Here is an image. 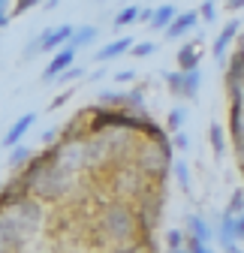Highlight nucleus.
Instances as JSON below:
<instances>
[{
  "mask_svg": "<svg viewBox=\"0 0 244 253\" xmlns=\"http://www.w3.org/2000/svg\"><path fill=\"white\" fill-rule=\"evenodd\" d=\"M100 232L109 244H118V247H127L139 238V217L133 211V205L127 199H112L106 202L103 214H100Z\"/></svg>",
  "mask_w": 244,
  "mask_h": 253,
  "instance_id": "nucleus-1",
  "label": "nucleus"
},
{
  "mask_svg": "<svg viewBox=\"0 0 244 253\" xmlns=\"http://www.w3.org/2000/svg\"><path fill=\"white\" fill-rule=\"evenodd\" d=\"M136 163L145 178L154 181V187H163V181L169 178V169H172V145H151V142L142 145L136 154Z\"/></svg>",
  "mask_w": 244,
  "mask_h": 253,
  "instance_id": "nucleus-2",
  "label": "nucleus"
},
{
  "mask_svg": "<svg viewBox=\"0 0 244 253\" xmlns=\"http://www.w3.org/2000/svg\"><path fill=\"white\" fill-rule=\"evenodd\" d=\"M70 193V175L57 166H48L42 175H37V181L30 184V199L42 202H57Z\"/></svg>",
  "mask_w": 244,
  "mask_h": 253,
  "instance_id": "nucleus-3",
  "label": "nucleus"
},
{
  "mask_svg": "<svg viewBox=\"0 0 244 253\" xmlns=\"http://www.w3.org/2000/svg\"><path fill=\"white\" fill-rule=\"evenodd\" d=\"M3 214H9V217L15 220V226H18V232H21L24 238H30V235L42 226V205H40L37 199H24L21 205L9 208V211H3Z\"/></svg>",
  "mask_w": 244,
  "mask_h": 253,
  "instance_id": "nucleus-4",
  "label": "nucleus"
},
{
  "mask_svg": "<svg viewBox=\"0 0 244 253\" xmlns=\"http://www.w3.org/2000/svg\"><path fill=\"white\" fill-rule=\"evenodd\" d=\"M24 199H30V184L21 175H12L9 181H3V190H0V214L21 205Z\"/></svg>",
  "mask_w": 244,
  "mask_h": 253,
  "instance_id": "nucleus-5",
  "label": "nucleus"
},
{
  "mask_svg": "<svg viewBox=\"0 0 244 253\" xmlns=\"http://www.w3.org/2000/svg\"><path fill=\"white\" fill-rule=\"evenodd\" d=\"M73 24H57V27H48L42 34H37V42H40V51L42 54H54L57 48H64L70 40H73Z\"/></svg>",
  "mask_w": 244,
  "mask_h": 253,
  "instance_id": "nucleus-6",
  "label": "nucleus"
},
{
  "mask_svg": "<svg viewBox=\"0 0 244 253\" xmlns=\"http://www.w3.org/2000/svg\"><path fill=\"white\" fill-rule=\"evenodd\" d=\"M76 54H79V51H76L70 42H67L64 48H57V51L48 57V63H45V73H42V79H45V82H54L60 73H67L70 67H76Z\"/></svg>",
  "mask_w": 244,
  "mask_h": 253,
  "instance_id": "nucleus-7",
  "label": "nucleus"
},
{
  "mask_svg": "<svg viewBox=\"0 0 244 253\" xmlns=\"http://www.w3.org/2000/svg\"><path fill=\"white\" fill-rule=\"evenodd\" d=\"M24 241L27 238L18 232L15 220L9 214H0V253H21Z\"/></svg>",
  "mask_w": 244,
  "mask_h": 253,
  "instance_id": "nucleus-8",
  "label": "nucleus"
},
{
  "mask_svg": "<svg viewBox=\"0 0 244 253\" xmlns=\"http://www.w3.org/2000/svg\"><path fill=\"white\" fill-rule=\"evenodd\" d=\"M34 124H37V112H24L21 118H15V121H12V126L3 133L0 145H3L6 151H9V148H15V145H21V139L27 136V130H30Z\"/></svg>",
  "mask_w": 244,
  "mask_h": 253,
  "instance_id": "nucleus-9",
  "label": "nucleus"
},
{
  "mask_svg": "<svg viewBox=\"0 0 244 253\" xmlns=\"http://www.w3.org/2000/svg\"><path fill=\"white\" fill-rule=\"evenodd\" d=\"M184 235L193 238V241L211 244V241H214V223H208L202 214H187V220H184Z\"/></svg>",
  "mask_w": 244,
  "mask_h": 253,
  "instance_id": "nucleus-10",
  "label": "nucleus"
},
{
  "mask_svg": "<svg viewBox=\"0 0 244 253\" xmlns=\"http://www.w3.org/2000/svg\"><path fill=\"white\" fill-rule=\"evenodd\" d=\"M214 238H220L223 253H244L238 247V238H235V217L220 214V223H214Z\"/></svg>",
  "mask_w": 244,
  "mask_h": 253,
  "instance_id": "nucleus-11",
  "label": "nucleus"
},
{
  "mask_svg": "<svg viewBox=\"0 0 244 253\" xmlns=\"http://www.w3.org/2000/svg\"><path fill=\"white\" fill-rule=\"evenodd\" d=\"M133 37H118V40H112V42H106L97 54H94V63H112V60H118V57H124V54H130V48H133Z\"/></svg>",
  "mask_w": 244,
  "mask_h": 253,
  "instance_id": "nucleus-12",
  "label": "nucleus"
},
{
  "mask_svg": "<svg viewBox=\"0 0 244 253\" xmlns=\"http://www.w3.org/2000/svg\"><path fill=\"white\" fill-rule=\"evenodd\" d=\"M196 24H199V12L196 9H184V12L175 15V21L163 30V34H166V40H184Z\"/></svg>",
  "mask_w": 244,
  "mask_h": 253,
  "instance_id": "nucleus-13",
  "label": "nucleus"
},
{
  "mask_svg": "<svg viewBox=\"0 0 244 253\" xmlns=\"http://www.w3.org/2000/svg\"><path fill=\"white\" fill-rule=\"evenodd\" d=\"M235 37H238V18L226 21L223 30L214 37V45H211V54H214V60H223V57H226V51H229V45H232Z\"/></svg>",
  "mask_w": 244,
  "mask_h": 253,
  "instance_id": "nucleus-14",
  "label": "nucleus"
},
{
  "mask_svg": "<svg viewBox=\"0 0 244 253\" xmlns=\"http://www.w3.org/2000/svg\"><path fill=\"white\" fill-rule=\"evenodd\" d=\"M175 60H178V73H190V70H199V60H202V54H199V48H196V40H190V42H184L178 48V54H175Z\"/></svg>",
  "mask_w": 244,
  "mask_h": 253,
  "instance_id": "nucleus-15",
  "label": "nucleus"
},
{
  "mask_svg": "<svg viewBox=\"0 0 244 253\" xmlns=\"http://www.w3.org/2000/svg\"><path fill=\"white\" fill-rule=\"evenodd\" d=\"M202 90V70H190V73H181V100H196Z\"/></svg>",
  "mask_w": 244,
  "mask_h": 253,
  "instance_id": "nucleus-16",
  "label": "nucleus"
},
{
  "mask_svg": "<svg viewBox=\"0 0 244 253\" xmlns=\"http://www.w3.org/2000/svg\"><path fill=\"white\" fill-rule=\"evenodd\" d=\"M121 112H127V115H136V118H148L145 90H142V87H133V90H127V97H124V109H121Z\"/></svg>",
  "mask_w": 244,
  "mask_h": 253,
  "instance_id": "nucleus-17",
  "label": "nucleus"
},
{
  "mask_svg": "<svg viewBox=\"0 0 244 253\" xmlns=\"http://www.w3.org/2000/svg\"><path fill=\"white\" fill-rule=\"evenodd\" d=\"M229 136L235 142V151L244 148V106H229Z\"/></svg>",
  "mask_w": 244,
  "mask_h": 253,
  "instance_id": "nucleus-18",
  "label": "nucleus"
},
{
  "mask_svg": "<svg viewBox=\"0 0 244 253\" xmlns=\"http://www.w3.org/2000/svg\"><path fill=\"white\" fill-rule=\"evenodd\" d=\"M97 37H100V30H97L94 24H81V27H76V30H73L70 45H73L76 51H81V48H87V45H94V42H97Z\"/></svg>",
  "mask_w": 244,
  "mask_h": 253,
  "instance_id": "nucleus-19",
  "label": "nucleus"
},
{
  "mask_svg": "<svg viewBox=\"0 0 244 253\" xmlns=\"http://www.w3.org/2000/svg\"><path fill=\"white\" fill-rule=\"evenodd\" d=\"M181 9L175 6V3H163V6H154V18H151V30H166L172 21H175V15H178Z\"/></svg>",
  "mask_w": 244,
  "mask_h": 253,
  "instance_id": "nucleus-20",
  "label": "nucleus"
},
{
  "mask_svg": "<svg viewBox=\"0 0 244 253\" xmlns=\"http://www.w3.org/2000/svg\"><path fill=\"white\" fill-rule=\"evenodd\" d=\"M226 84H244V51L235 48L226 63Z\"/></svg>",
  "mask_w": 244,
  "mask_h": 253,
  "instance_id": "nucleus-21",
  "label": "nucleus"
},
{
  "mask_svg": "<svg viewBox=\"0 0 244 253\" xmlns=\"http://www.w3.org/2000/svg\"><path fill=\"white\" fill-rule=\"evenodd\" d=\"M30 157H34V148H30V145H15V148H9V157H6V166L12 169V172H21L24 166H27V160H30Z\"/></svg>",
  "mask_w": 244,
  "mask_h": 253,
  "instance_id": "nucleus-22",
  "label": "nucleus"
},
{
  "mask_svg": "<svg viewBox=\"0 0 244 253\" xmlns=\"http://www.w3.org/2000/svg\"><path fill=\"white\" fill-rule=\"evenodd\" d=\"M142 136L151 142V145H169V133H166V126H160L157 121H148L142 126Z\"/></svg>",
  "mask_w": 244,
  "mask_h": 253,
  "instance_id": "nucleus-23",
  "label": "nucleus"
},
{
  "mask_svg": "<svg viewBox=\"0 0 244 253\" xmlns=\"http://www.w3.org/2000/svg\"><path fill=\"white\" fill-rule=\"evenodd\" d=\"M184 124H187V109H184V106H175V109L166 115V133H169V136L181 133V130H184Z\"/></svg>",
  "mask_w": 244,
  "mask_h": 253,
  "instance_id": "nucleus-24",
  "label": "nucleus"
},
{
  "mask_svg": "<svg viewBox=\"0 0 244 253\" xmlns=\"http://www.w3.org/2000/svg\"><path fill=\"white\" fill-rule=\"evenodd\" d=\"M208 142H211V148H214V157H223L226 154V126L211 124L208 126Z\"/></svg>",
  "mask_w": 244,
  "mask_h": 253,
  "instance_id": "nucleus-25",
  "label": "nucleus"
},
{
  "mask_svg": "<svg viewBox=\"0 0 244 253\" xmlns=\"http://www.w3.org/2000/svg\"><path fill=\"white\" fill-rule=\"evenodd\" d=\"M139 12H142V6H136V3L121 6V9H118V15H115V27H118V30H124V27L136 24V21H139Z\"/></svg>",
  "mask_w": 244,
  "mask_h": 253,
  "instance_id": "nucleus-26",
  "label": "nucleus"
},
{
  "mask_svg": "<svg viewBox=\"0 0 244 253\" xmlns=\"http://www.w3.org/2000/svg\"><path fill=\"white\" fill-rule=\"evenodd\" d=\"M124 97H127V90H103L97 97V106H103V109H124Z\"/></svg>",
  "mask_w": 244,
  "mask_h": 253,
  "instance_id": "nucleus-27",
  "label": "nucleus"
},
{
  "mask_svg": "<svg viewBox=\"0 0 244 253\" xmlns=\"http://www.w3.org/2000/svg\"><path fill=\"white\" fill-rule=\"evenodd\" d=\"M172 172L178 178V187L184 190V193H190V166L184 160H172Z\"/></svg>",
  "mask_w": 244,
  "mask_h": 253,
  "instance_id": "nucleus-28",
  "label": "nucleus"
},
{
  "mask_svg": "<svg viewBox=\"0 0 244 253\" xmlns=\"http://www.w3.org/2000/svg\"><path fill=\"white\" fill-rule=\"evenodd\" d=\"M223 214H229V217H238V214H244V190H232L229 205H226V211H223Z\"/></svg>",
  "mask_w": 244,
  "mask_h": 253,
  "instance_id": "nucleus-29",
  "label": "nucleus"
},
{
  "mask_svg": "<svg viewBox=\"0 0 244 253\" xmlns=\"http://www.w3.org/2000/svg\"><path fill=\"white\" fill-rule=\"evenodd\" d=\"M187 244L184 229H166V250H181Z\"/></svg>",
  "mask_w": 244,
  "mask_h": 253,
  "instance_id": "nucleus-30",
  "label": "nucleus"
},
{
  "mask_svg": "<svg viewBox=\"0 0 244 253\" xmlns=\"http://www.w3.org/2000/svg\"><path fill=\"white\" fill-rule=\"evenodd\" d=\"M199 21H208V24H214L217 21V3L214 0H205V3H199Z\"/></svg>",
  "mask_w": 244,
  "mask_h": 253,
  "instance_id": "nucleus-31",
  "label": "nucleus"
},
{
  "mask_svg": "<svg viewBox=\"0 0 244 253\" xmlns=\"http://www.w3.org/2000/svg\"><path fill=\"white\" fill-rule=\"evenodd\" d=\"M154 51H157V42H154V40L133 42V48H130V54H133V57H148V54H154Z\"/></svg>",
  "mask_w": 244,
  "mask_h": 253,
  "instance_id": "nucleus-32",
  "label": "nucleus"
},
{
  "mask_svg": "<svg viewBox=\"0 0 244 253\" xmlns=\"http://www.w3.org/2000/svg\"><path fill=\"white\" fill-rule=\"evenodd\" d=\"M166 87H169V93L175 100H181V73L175 70V73H166Z\"/></svg>",
  "mask_w": 244,
  "mask_h": 253,
  "instance_id": "nucleus-33",
  "label": "nucleus"
},
{
  "mask_svg": "<svg viewBox=\"0 0 244 253\" xmlns=\"http://www.w3.org/2000/svg\"><path fill=\"white\" fill-rule=\"evenodd\" d=\"M81 76H84V70H81V67H70L67 73H60V76H57L54 82H57V84H64V87H67L70 82H76V79H81Z\"/></svg>",
  "mask_w": 244,
  "mask_h": 253,
  "instance_id": "nucleus-34",
  "label": "nucleus"
},
{
  "mask_svg": "<svg viewBox=\"0 0 244 253\" xmlns=\"http://www.w3.org/2000/svg\"><path fill=\"white\" fill-rule=\"evenodd\" d=\"M169 145L175 148V151H187L190 148V136L181 130V133H175V136H169Z\"/></svg>",
  "mask_w": 244,
  "mask_h": 253,
  "instance_id": "nucleus-35",
  "label": "nucleus"
},
{
  "mask_svg": "<svg viewBox=\"0 0 244 253\" xmlns=\"http://www.w3.org/2000/svg\"><path fill=\"white\" fill-rule=\"evenodd\" d=\"M34 6H40V0H15L12 9H9V15H21L27 9H34Z\"/></svg>",
  "mask_w": 244,
  "mask_h": 253,
  "instance_id": "nucleus-36",
  "label": "nucleus"
},
{
  "mask_svg": "<svg viewBox=\"0 0 244 253\" xmlns=\"http://www.w3.org/2000/svg\"><path fill=\"white\" fill-rule=\"evenodd\" d=\"M184 250L187 253H214V247H211V244H202V241H193V238H187Z\"/></svg>",
  "mask_w": 244,
  "mask_h": 253,
  "instance_id": "nucleus-37",
  "label": "nucleus"
},
{
  "mask_svg": "<svg viewBox=\"0 0 244 253\" xmlns=\"http://www.w3.org/2000/svg\"><path fill=\"white\" fill-rule=\"evenodd\" d=\"M112 79H115V84H133L136 82V73L133 70H118Z\"/></svg>",
  "mask_w": 244,
  "mask_h": 253,
  "instance_id": "nucleus-38",
  "label": "nucleus"
},
{
  "mask_svg": "<svg viewBox=\"0 0 244 253\" xmlns=\"http://www.w3.org/2000/svg\"><path fill=\"white\" fill-rule=\"evenodd\" d=\"M57 136H60L57 130H42V133H40V142L48 145V148H54V145H57Z\"/></svg>",
  "mask_w": 244,
  "mask_h": 253,
  "instance_id": "nucleus-39",
  "label": "nucleus"
},
{
  "mask_svg": "<svg viewBox=\"0 0 244 253\" xmlns=\"http://www.w3.org/2000/svg\"><path fill=\"white\" fill-rule=\"evenodd\" d=\"M9 18H12V15H9V3H6V0H0V30L9 24Z\"/></svg>",
  "mask_w": 244,
  "mask_h": 253,
  "instance_id": "nucleus-40",
  "label": "nucleus"
},
{
  "mask_svg": "<svg viewBox=\"0 0 244 253\" xmlns=\"http://www.w3.org/2000/svg\"><path fill=\"white\" fill-rule=\"evenodd\" d=\"M235 238H238V244L244 241V214L235 217Z\"/></svg>",
  "mask_w": 244,
  "mask_h": 253,
  "instance_id": "nucleus-41",
  "label": "nucleus"
},
{
  "mask_svg": "<svg viewBox=\"0 0 244 253\" xmlns=\"http://www.w3.org/2000/svg\"><path fill=\"white\" fill-rule=\"evenodd\" d=\"M151 18H154V6H145L139 12V24H151Z\"/></svg>",
  "mask_w": 244,
  "mask_h": 253,
  "instance_id": "nucleus-42",
  "label": "nucleus"
},
{
  "mask_svg": "<svg viewBox=\"0 0 244 253\" xmlns=\"http://www.w3.org/2000/svg\"><path fill=\"white\" fill-rule=\"evenodd\" d=\"M70 97H73V90H64V93H60V97H54V103H51L48 109H60V106H64V103H67Z\"/></svg>",
  "mask_w": 244,
  "mask_h": 253,
  "instance_id": "nucleus-43",
  "label": "nucleus"
},
{
  "mask_svg": "<svg viewBox=\"0 0 244 253\" xmlns=\"http://www.w3.org/2000/svg\"><path fill=\"white\" fill-rule=\"evenodd\" d=\"M223 6H226L229 12H241V9H244V0H229V3H223Z\"/></svg>",
  "mask_w": 244,
  "mask_h": 253,
  "instance_id": "nucleus-44",
  "label": "nucleus"
},
{
  "mask_svg": "<svg viewBox=\"0 0 244 253\" xmlns=\"http://www.w3.org/2000/svg\"><path fill=\"white\" fill-rule=\"evenodd\" d=\"M235 154H238V166H241V172H244V148H238Z\"/></svg>",
  "mask_w": 244,
  "mask_h": 253,
  "instance_id": "nucleus-45",
  "label": "nucleus"
},
{
  "mask_svg": "<svg viewBox=\"0 0 244 253\" xmlns=\"http://www.w3.org/2000/svg\"><path fill=\"white\" fill-rule=\"evenodd\" d=\"M238 48L244 51V30H241V34H238Z\"/></svg>",
  "mask_w": 244,
  "mask_h": 253,
  "instance_id": "nucleus-46",
  "label": "nucleus"
},
{
  "mask_svg": "<svg viewBox=\"0 0 244 253\" xmlns=\"http://www.w3.org/2000/svg\"><path fill=\"white\" fill-rule=\"evenodd\" d=\"M166 253H187V250H184V247H181V250H166Z\"/></svg>",
  "mask_w": 244,
  "mask_h": 253,
  "instance_id": "nucleus-47",
  "label": "nucleus"
},
{
  "mask_svg": "<svg viewBox=\"0 0 244 253\" xmlns=\"http://www.w3.org/2000/svg\"><path fill=\"white\" fill-rule=\"evenodd\" d=\"M0 190H3V181H0Z\"/></svg>",
  "mask_w": 244,
  "mask_h": 253,
  "instance_id": "nucleus-48",
  "label": "nucleus"
},
{
  "mask_svg": "<svg viewBox=\"0 0 244 253\" xmlns=\"http://www.w3.org/2000/svg\"><path fill=\"white\" fill-rule=\"evenodd\" d=\"M145 253H154V250H145Z\"/></svg>",
  "mask_w": 244,
  "mask_h": 253,
  "instance_id": "nucleus-49",
  "label": "nucleus"
}]
</instances>
